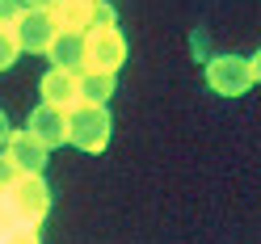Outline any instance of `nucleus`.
Wrapping results in <instances>:
<instances>
[{
    "label": "nucleus",
    "mask_w": 261,
    "mask_h": 244,
    "mask_svg": "<svg viewBox=\"0 0 261 244\" xmlns=\"http://www.w3.org/2000/svg\"><path fill=\"white\" fill-rule=\"evenodd\" d=\"M17 42H13V34H5V30H0V72H9L13 63H17Z\"/></svg>",
    "instance_id": "13"
},
{
    "label": "nucleus",
    "mask_w": 261,
    "mask_h": 244,
    "mask_svg": "<svg viewBox=\"0 0 261 244\" xmlns=\"http://www.w3.org/2000/svg\"><path fill=\"white\" fill-rule=\"evenodd\" d=\"M126 63V38L118 25H89L85 30V72H110L118 76Z\"/></svg>",
    "instance_id": "4"
},
{
    "label": "nucleus",
    "mask_w": 261,
    "mask_h": 244,
    "mask_svg": "<svg viewBox=\"0 0 261 244\" xmlns=\"http://www.w3.org/2000/svg\"><path fill=\"white\" fill-rule=\"evenodd\" d=\"M51 17H55L59 30H68V34H85L93 25V5H85V0H59L51 9Z\"/></svg>",
    "instance_id": "11"
},
{
    "label": "nucleus",
    "mask_w": 261,
    "mask_h": 244,
    "mask_svg": "<svg viewBox=\"0 0 261 244\" xmlns=\"http://www.w3.org/2000/svg\"><path fill=\"white\" fill-rule=\"evenodd\" d=\"M38 93H42V105H55L68 114L72 105H80V93H76V72H63V68H46L38 80Z\"/></svg>",
    "instance_id": "7"
},
{
    "label": "nucleus",
    "mask_w": 261,
    "mask_h": 244,
    "mask_svg": "<svg viewBox=\"0 0 261 244\" xmlns=\"http://www.w3.org/2000/svg\"><path fill=\"white\" fill-rule=\"evenodd\" d=\"M0 244H42V236H38V227H25V223H17L13 232L0 240Z\"/></svg>",
    "instance_id": "14"
},
{
    "label": "nucleus",
    "mask_w": 261,
    "mask_h": 244,
    "mask_svg": "<svg viewBox=\"0 0 261 244\" xmlns=\"http://www.w3.org/2000/svg\"><path fill=\"white\" fill-rule=\"evenodd\" d=\"M13 227H17V215L9 210V202H5V194H0V240H5Z\"/></svg>",
    "instance_id": "15"
},
{
    "label": "nucleus",
    "mask_w": 261,
    "mask_h": 244,
    "mask_svg": "<svg viewBox=\"0 0 261 244\" xmlns=\"http://www.w3.org/2000/svg\"><path fill=\"white\" fill-rule=\"evenodd\" d=\"M21 0H0V30L5 34H13V25H17V17H21Z\"/></svg>",
    "instance_id": "12"
},
{
    "label": "nucleus",
    "mask_w": 261,
    "mask_h": 244,
    "mask_svg": "<svg viewBox=\"0 0 261 244\" xmlns=\"http://www.w3.org/2000/svg\"><path fill=\"white\" fill-rule=\"evenodd\" d=\"M9 131H13V126H9V118H5V110H0V148H5V139H9Z\"/></svg>",
    "instance_id": "18"
},
{
    "label": "nucleus",
    "mask_w": 261,
    "mask_h": 244,
    "mask_svg": "<svg viewBox=\"0 0 261 244\" xmlns=\"http://www.w3.org/2000/svg\"><path fill=\"white\" fill-rule=\"evenodd\" d=\"M114 85H118V76L110 72H76V93L85 105H106L114 97Z\"/></svg>",
    "instance_id": "10"
},
{
    "label": "nucleus",
    "mask_w": 261,
    "mask_h": 244,
    "mask_svg": "<svg viewBox=\"0 0 261 244\" xmlns=\"http://www.w3.org/2000/svg\"><path fill=\"white\" fill-rule=\"evenodd\" d=\"M17 177H21V173L9 165V156H5V152H0V194H5V189H9L13 181H17Z\"/></svg>",
    "instance_id": "16"
},
{
    "label": "nucleus",
    "mask_w": 261,
    "mask_h": 244,
    "mask_svg": "<svg viewBox=\"0 0 261 244\" xmlns=\"http://www.w3.org/2000/svg\"><path fill=\"white\" fill-rule=\"evenodd\" d=\"M5 202H9L13 215H17V223L38 227L46 219V210H51V185L42 181V173H21L17 181L5 189Z\"/></svg>",
    "instance_id": "2"
},
{
    "label": "nucleus",
    "mask_w": 261,
    "mask_h": 244,
    "mask_svg": "<svg viewBox=\"0 0 261 244\" xmlns=\"http://www.w3.org/2000/svg\"><path fill=\"white\" fill-rule=\"evenodd\" d=\"M85 5H97V0H85Z\"/></svg>",
    "instance_id": "19"
},
{
    "label": "nucleus",
    "mask_w": 261,
    "mask_h": 244,
    "mask_svg": "<svg viewBox=\"0 0 261 244\" xmlns=\"http://www.w3.org/2000/svg\"><path fill=\"white\" fill-rule=\"evenodd\" d=\"M5 156H9V165L17 169V173H42L51 152H46L38 139H30L25 131H9V139H5Z\"/></svg>",
    "instance_id": "8"
},
{
    "label": "nucleus",
    "mask_w": 261,
    "mask_h": 244,
    "mask_svg": "<svg viewBox=\"0 0 261 244\" xmlns=\"http://www.w3.org/2000/svg\"><path fill=\"white\" fill-rule=\"evenodd\" d=\"M257 55H215L206 63V85L215 89L219 97H240L257 85Z\"/></svg>",
    "instance_id": "3"
},
{
    "label": "nucleus",
    "mask_w": 261,
    "mask_h": 244,
    "mask_svg": "<svg viewBox=\"0 0 261 244\" xmlns=\"http://www.w3.org/2000/svg\"><path fill=\"white\" fill-rule=\"evenodd\" d=\"M21 5H25V9H55L59 0H21Z\"/></svg>",
    "instance_id": "17"
},
{
    "label": "nucleus",
    "mask_w": 261,
    "mask_h": 244,
    "mask_svg": "<svg viewBox=\"0 0 261 244\" xmlns=\"http://www.w3.org/2000/svg\"><path fill=\"white\" fill-rule=\"evenodd\" d=\"M25 135L38 139L46 152L63 148V143H68V114L55 110V105H34L30 110V122H25Z\"/></svg>",
    "instance_id": "6"
},
{
    "label": "nucleus",
    "mask_w": 261,
    "mask_h": 244,
    "mask_svg": "<svg viewBox=\"0 0 261 244\" xmlns=\"http://www.w3.org/2000/svg\"><path fill=\"white\" fill-rule=\"evenodd\" d=\"M110 131H114V122H110L106 105H85V101H80V105L68 110V143H72V148L97 156V152H106Z\"/></svg>",
    "instance_id": "1"
},
{
    "label": "nucleus",
    "mask_w": 261,
    "mask_h": 244,
    "mask_svg": "<svg viewBox=\"0 0 261 244\" xmlns=\"http://www.w3.org/2000/svg\"><path fill=\"white\" fill-rule=\"evenodd\" d=\"M55 34H59V25L51 17V9H21L17 25H13L17 51H30V55H46V46H51Z\"/></svg>",
    "instance_id": "5"
},
{
    "label": "nucleus",
    "mask_w": 261,
    "mask_h": 244,
    "mask_svg": "<svg viewBox=\"0 0 261 244\" xmlns=\"http://www.w3.org/2000/svg\"><path fill=\"white\" fill-rule=\"evenodd\" d=\"M46 59H51V68H63V72H85V34H68V30H59L46 46Z\"/></svg>",
    "instance_id": "9"
}]
</instances>
